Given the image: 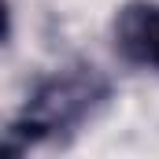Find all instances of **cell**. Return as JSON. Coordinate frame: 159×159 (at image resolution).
Masks as SVG:
<instances>
[{
  "instance_id": "6da1fadb",
  "label": "cell",
  "mask_w": 159,
  "mask_h": 159,
  "mask_svg": "<svg viewBox=\"0 0 159 159\" xmlns=\"http://www.w3.org/2000/svg\"><path fill=\"white\" fill-rule=\"evenodd\" d=\"M104 96V81L89 70H74L63 78H52L30 104V122L41 133H56L63 126H74L85 119V111Z\"/></svg>"
},
{
  "instance_id": "7a4b0ae2",
  "label": "cell",
  "mask_w": 159,
  "mask_h": 159,
  "mask_svg": "<svg viewBox=\"0 0 159 159\" xmlns=\"http://www.w3.org/2000/svg\"><path fill=\"white\" fill-rule=\"evenodd\" d=\"M115 44L129 63L159 70V4L152 0L126 4L115 19Z\"/></svg>"
}]
</instances>
